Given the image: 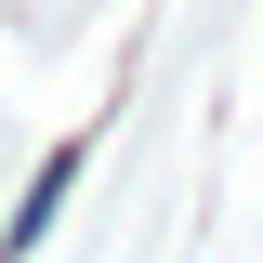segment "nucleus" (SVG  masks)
<instances>
[{"label":"nucleus","instance_id":"1","mask_svg":"<svg viewBox=\"0 0 263 263\" xmlns=\"http://www.w3.org/2000/svg\"><path fill=\"white\" fill-rule=\"evenodd\" d=\"M66 184H79V145H53V158H40V184H27V211L0 224V263H27L40 237H53V211H66Z\"/></svg>","mask_w":263,"mask_h":263}]
</instances>
